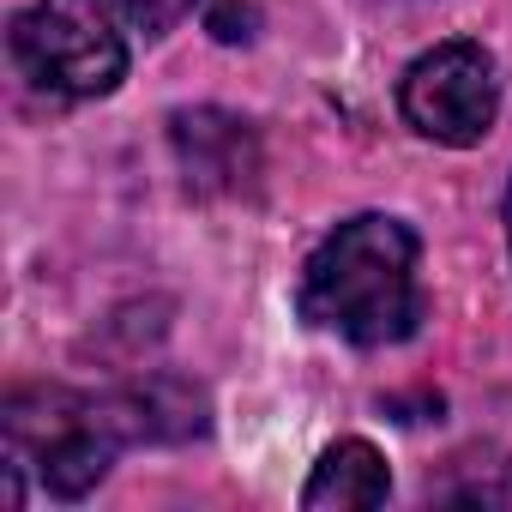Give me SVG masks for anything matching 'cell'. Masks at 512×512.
Returning a JSON list of instances; mask_svg holds the SVG:
<instances>
[{
    "mask_svg": "<svg viewBox=\"0 0 512 512\" xmlns=\"http://www.w3.org/2000/svg\"><path fill=\"white\" fill-rule=\"evenodd\" d=\"M398 115L428 145H446V151L482 145L494 133V115H500V67H494V55L482 43H470V37L434 43L428 55H416L404 67Z\"/></svg>",
    "mask_w": 512,
    "mask_h": 512,
    "instance_id": "cell-4",
    "label": "cell"
},
{
    "mask_svg": "<svg viewBox=\"0 0 512 512\" xmlns=\"http://www.w3.org/2000/svg\"><path fill=\"white\" fill-rule=\"evenodd\" d=\"M193 7H199V0H115L121 25L139 31V37H163V31H175Z\"/></svg>",
    "mask_w": 512,
    "mask_h": 512,
    "instance_id": "cell-8",
    "label": "cell"
},
{
    "mask_svg": "<svg viewBox=\"0 0 512 512\" xmlns=\"http://www.w3.org/2000/svg\"><path fill=\"white\" fill-rule=\"evenodd\" d=\"M0 428H7V458L37 464L55 500H85L121 452V440L97 416V398L61 392V386H19L7 398Z\"/></svg>",
    "mask_w": 512,
    "mask_h": 512,
    "instance_id": "cell-3",
    "label": "cell"
},
{
    "mask_svg": "<svg viewBox=\"0 0 512 512\" xmlns=\"http://www.w3.org/2000/svg\"><path fill=\"white\" fill-rule=\"evenodd\" d=\"M115 19V0H31L13 19V61L61 103L109 97L127 79V37Z\"/></svg>",
    "mask_w": 512,
    "mask_h": 512,
    "instance_id": "cell-2",
    "label": "cell"
},
{
    "mask_svg": "<svg viewBox=\"0 0 512 512\" xmlns=\"http://www.w3.org/2000/svg\"><path fill=\"white\" fill-rule=\"evenodd\" d=\"M464 482H440L434 494L440 500H464V506H512V464L506 458H488V464H470L458 458Z\"/></svg>",
    "mask_w": 512,
    "mask_h": 512,
    "instance_id": "cell-7",
    "label": "cell"
},
{
    "mask_svg": "<svg viewBox=\"0 0 512 512\" xmlns=\"http://www.w3.org/2000/svg\"><path fill=\"white\" fill-rule=\"evenodd\" d=\"M386 494H392L386 452L374 440H356V434L338 440V446H326L320 464H314V476L302 482V506L308 512H326V506H338V512H350V506H386Z\"/></svg>",
    "mask_w": 512,
    "mask_h": 512,
    "instance_id": "cell-6",
    "label": "cell"
},
{
    "mask_svg": "<svg viewBox=\"0 0 512 512\" xmlns=\"http://www.w3.org/2000/svg\"><path fill=\"white\" fill-rule=\"evenodd\" d=\"M296 308L308 326H320L356 350H386V344L416 338V326L428 320L422 235L392 211L344 217L308 253Z\"/></svg>",
    "mask_w": 512,
    "mask_h": 512,
    "instance_id": "cell-1",
    "label": "cell"
},
{
    "mask_svg": "<svg viewBox=\"0 0 512 512\" xmlns=\"http://www.w3.org/2000/svg\"><path fill=\"white\" fill-rule=\"evenodd\" d=\"M169 145L193 193L205 199H235L260 181V139L229 109H181L169 115Z\"/></svg>",
    "mask_w": 512,
    "mask_h": 512,
    "instance_id": "cell-5",
    "label": "cell"
},
{
    "mask_svg": "<svg viewBox=\"0 0 512 512\" xmlns=\"http://www.w3.org/2000/svg\"><path fill=\"white\" fill-rule=\"evenodd\" d=\"M506 241H512V187H506Z\"/></svg>",
    "mask_w": 512,
    "mask_h": 512,
    "instance_id": "cell-9",
    "label": "cell"
}]
</instances>
